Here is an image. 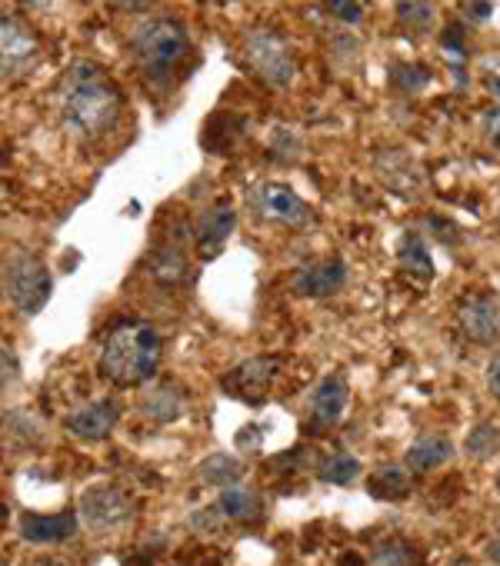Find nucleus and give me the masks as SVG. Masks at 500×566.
<instances>
[{"label": "nucleus", "instance_id": "nucleus-1", "mask_svg": "<svg viewBox=\"0 0 500 566\" xmlns=\"http://www.w3.org/2000/svg\"><path fill=\"white\" fill-rule=\"evenodd\" d=\"M58 107H61V120L71 134L97 140L117 127L121 111H124V94L117 91V84L107 77V71L101 64L77 61L61 77Z\"/></svg>", "mask_w": 500, "mask_h": 566}, {"label": "nucleus", "instance_id": "nucleus-2", "mask_svg": "<svg viewBox=\"0 0 500 566\" xmlns=\"http://www.w3.org/2000/svg\"><path fill=\"white\" fill-rule=\"evenodd\" d=\"M160 354V334L147 321H121L107 331L97 364L114 387H140L157 377Z\"/></svg>", "mask_w": 500, "mask_h": 566}, {"label": "nucleus", "instance_id": "nucleus-3", "mask_svg": "<svg viewBox=\"0 0 500 566\" xmlns=\"http://www.w3.org/2000/svg\"><path fill=\"white\" fill-rule=\"evenodd\" d=\"M131 51H134V61L140 64V71L147 77L160 81V77H170L174 67H180V61L190 51V38L180 21L157 18V21H144L134 31Z\"/></svg>", "mask_w": 500, "mask_h": 566}, {"label": "nucleus", "instance_id": "nucleus-4", "mask_svg": "<svg viewBox=\"0 0 500 566\" xmlns=\"http://www.w3.org/2000/svg\"><path fill=\"white\" fill-rule=\"evenodd\" d=\"M4 291H8V301L18 314L34 317L48 307V301L54 294V276L41 256L18 247L4 260Z\"/></svg>", "mask_w": 500, "mask_h": 566}, {"label": "nucleus", "instance_id": "nucleus-5", "mask_svg": "<svg viewBox=\"0 0 500 566\" xmlns=\"http://www.w3.org/2000/svg\"><path fill=\"white\" fill-rule=\"evenodd\" d=\"M240 51H243L247 67L254 71V77H261L268 87H274V91L291 87V81L298 74V61H294L291 44L278 31H268V28L250 31L243 38Z\"/></svg>", "mask_w": 500, "mask_h": 566}, {"label": "nucleus", "instance_id": "nucleus-6", "mask_svg": "<svg viewBox=\"0 0 500 566\" xmlns=\"http://www.w3.org/2000/svg\"><path fill=\"white\" fill-rule=\"evenodd\" d=\"M77 516H81L84 526H91L97 533H107V530L124 526L134 516V500H131L127 490H121L114 483H97V486H87L81 493Z\"/></svg>", "mask_w": 500, "mask_h": 566}, {"label": "nucleus", "instance_id": "nucleus-7", "mask_svg": "<svg viewBox=\"0 0 500 566\" xmlns=\"http://www.w3.org/2000/svg\"><path fill=\"white\" fill-rule=\"evenodd\" d=\"M250 210L268 223H284V227H304L314 220V210L288 184H258L250 190Z\"/></svg>", "mask_w": 500, "mask_h": 566}, {"label": "nucleus", "instance_id": "nucleus-8", "mask_svg": "<svg viewBox=\"0 0 500 566\" xmlns=\"http://www.w3.org/2000/svg\"><path fill=\"white\" fill-rule=\"evenodd\" d=\"M288 283H291V291L298 297L327 301V297H334V294L344 291V283H347V263L341 256L311 260V263H301L298 270H291Z\"/></svg>", "mask_w": 500, "mask_h": 566}, {"label": "nucleus", "instance_id": "nucleus-9", "mask_svg": "<svg viewBox=\"0 0 500 566\" xmlns=\"http://www.w3.org/2000/svg\"><path fill=\"white\" fill-rule=\"evenodd\" d=\"M457 327L463 334V340L470 344H493L500 334V304L483 294V291H470L457 301Z\"/></svg>", "mask_w": 500, "mask_h": 566}, {"label": "nucleus", "instance_id": "nucleus-10", "mask_svg": "<svg viewBox=\"0 0 500 566\" xmlns=\"http://www.w3.org/2000/svg\"><path fill=\"white\" fill-rule=\"evenodd\" d=\"M347 380L341 377V374H327L314 390H311V403H308V410H311V417H308V423H311V433H327V430H334L337 423H341V417H344V410H347Z\"/></svg>", "mask_w": 500, "mask_h": 566}, {"label": "nucleus", "instance_id": "nucleus-11", "mask_svg": "<svg viewBox=\"0 0 500 566\" xmlns=\"http://www.w3.org/2000/svg\"><path fill=\"white\" fill-rule=\"evenodd\" d=\"M274 377H278V360L254 357V360L237 364L230 374H223L220 387H223V394L240 397V400H261L268 394V387L274 384Z\"/></svg>", "mask_w": 500, "mask_h": 566}, {"label": "nucleus", "instance_id": "nucleus-12", "mask_svg": "<svg viewBox=\"0 0 500 566\" xmlns=\"http://www.w3.org/2000/svg\"><path fill=\"white\" fill-rule=\"evenodd\" d=\"M233 207L227 200H213L200 217H197V227H194V240H197V253L200 260H213L220 256V250L227 247L230 233H233Z\"/></svg>", "mask_w": 500, "mask_h": 566}, {"label": "nucleus", "instance_id": "nucleus-13", "mask_svg": "<svg viewBox=\"0 0 500 566\" xmlns=\"http://www.w3.org/2000/svg\"><path fill=\"white\" fill-rule=\"evenodd\" d=\"M77 530H81L77 513H21V520H18L21 539H28L34 546L67 543L77 536Z\"/></svg>", "mask_w": 500, "mask_h": 566}, {"label": "nucleus", "instance_id": "nucleus-14", "mask_svg": "<svg viewBox=\"0 0 500 566\" xmlns=\"http://www.w3.org/2000/svg\"><path fill=\"white\" fill-rule=\"evenodd\" d=\"M117 420H121V403L117 400H94V403L74 410L64 420V427L77 440H104V437H111Z\"/></svg>", "mask_w": 500, "mask_h": 566}, {"label": "nucleus", "instance_id": "nucleus-15", "mask_svg": "<svg viewBox=\"0 0 500 566\" xmlns=\"http://www.w3.org/2000/svg\"><path fill=\"white\" fill-rule=\"evenodd\" d=\"M0 41H4V44H0V54H4V77L18 74L21 67H28L38 57L34 34L21 21H14L11 14L0 21Z\"/></svg>", "mask_w": 500, "mask_h": 566}, {"label": "nucleus", "instance_id": "nucleus-16", "mask_svg": "<svg viewBox=\"0 0 500 566\" xmlns=\"http://www.w3.org/2000/svg\"><path fill=\"white\" fill-rule=\"evenodd\" d=\"M450 453H454V443H450L447 437L427 433V437H420V440H414V443L407 447L404 467H407L410 473H430V470L444 467V463L450 460Z\"/></svg>", "mask_w": 500, "mask_h": 566}, {"label": "nucleus", "instance_id": "nucleus-17", "mask_svg": "<svg viewBox=\"0 0 500 566\" xmlns=\"http://www.w3.org/2000/svg\"><path fill=\"white\" fill-rule=\"evenodd\" d=\"M217 506L230 523H254V520H261V510H264L261 493L243 490V486H223L217 493Z\"/></svg>", "mask_w": 500, "mask_h": 566}, {"label": "nucleus", "instance_id": "nucleus-18", "mask_svg": "<svg viewBox=\"0 0 500 566\" xmlns=\"http://www.w3.org/2000/svg\"><path fill=\"white\" fill-rule=\"evenodd\" d=\"M397 266L404 276H410L414 283H430L434 280V260L427 243L417 233H407L397 247Z\"/></svg>", "mask_w": 500, "mask_h": 566}, {"label": "nucleus", "instance_id": "nucleus-19", "mask_svg": "<svg viewBox=\"0 0 500 566\" xmlns=\"http://www.w3.org/2000/svg\"><path fill=\"white\" fill-rule=\"evenodd\" d=\"M367 493L377 500H404L410 493V470L407 467H377L367 480Z\"/></svg>", "mask_w": 500, "mask_h": 566}, {"label": "nucleus", "instance_id": "nucleus-20", "mask_svg": "<svg viewBox=\"0 0 500 566\" xmlns=\"http://www.w3.org/2000/svg\"><path fill=\"white\" fill-rule=\"evenodd\" d=\"M197 473H200V480L204 483H210V486H237L240 483V476H243V463L233 457V453H210L207 460H200V467H197Z\"/></svg>", "mask_w": 500, "mask_h": 566}, {"label": "nucleus", "instance_id": "nucleus-21", "mask_svg": "<svg viewBox=\"0 0 500 566\" xmlns=\"http://www.w3.org/2000/svg\"><path fill=\"white\" fill-rule=\"evenodd\" d=\"M394 14L400 28H407L410 34H427L437 21L430 0H394Z\"/></svg>", "mask_w": 500, "mask_h": 566}, {"label": "nucleus", "instance_id": "nucleus-22", "mask_svg": "<svg viewBox=\"0 0 500 566\" xmlns=\"http://www.w3.org/2000/svg\"><path fill=\"white\" fill-rule=\"evenodd\" d=\"M144 413L150 420H160V423H170L184 413V394L177 387H160V390H150L147 400H144Z\"/></svg>", "mask_w": 500, "mask_h": 566}, {"label": "nucleus", "instance_id": "nucleus-23", "mask_svg": "<svg viewBox=\"0 0 500 566\" xmlns=\"http://www.w3.org/2000/svg\"><path fill=\"white\" fill-rule=\"evenodd\" d=\"M150 273L160 280V283H180L187 276V260H184V250L180 247H160L154 256H150Z\"/></svg>", "mask_w": 500, "mask_h": 566}, {"label": "nucleus", "instance_id": "nucleus-24", "mask_svg": "<svg viewBox=\"0 0 500 566\" xmlns=\"http://www.w3.org/2000/svg\"><path fill=\"white\" fill-rule=\"evenodd\" d=\"M317 476L324 483H334V486H351L361 476V463L351 453H334V457L317 463Z\"/></svg>", "mask_w": 500, "mask_h": 566}, {"label": "nucleus", "instance_id": "nucleus-25", "mask_svg": "<svg viewBox=\"0 0 500 566\" xmlns=\"http://www.w3.org/2000/svg\"><path fill=\"white\" fill-rule=\"evenodd\" d=\"M463 450H467V457H473V460H487V457L500 453V427H493V423H477V427L467 433Z\"/></svg>", "mask_w": 500, "mask_h": 566}, {"label": "nucleus", "instance_id": "nucleus-26", "mask_svg": "<svg viewBox=\"0 0 500 566\" xmlns=\"http://www.w3.org/2000/svg\"><path fill=\"white\" fill-rule=\"evenodd\" d=\"M414 563V549L404 539H387L381 546H374L371 566H410Z\"/></svg>", "mask_w": 500, "mask_h": 566}, {"label": "nucleus", "instance_id": "nucleus-27", "mask_svg": "<svg viewBox=\"0 0 500 566\" xmlns=\"http://www.w3.org/2000/svg\"><path fill=\"white\" fill-rule=\"evenodd\" d=\"M321 4L331 18H337L344 24H361V18H364L361 0H321Z\"/></svg>", "mask_w": 500, "mask_h": 566}, {"label": "nucleus", "instance_id": "nucleus-28", "mask_svg": "<svg viewBox=\"0 0 500 566\" xmlns=\"http://www.w3.org/2000/svg\"><path fill=\"white\" fill-rule=\"evenodd\" d=\"M220 523H227V516L220 513L217 503L207 506V510H200V513H190V530H197V533H217Z\"/></svg>", "mask_w": 500, "mask_h": 566}, {"label": "nucleus", "instance_id": "nucleus-29", "mask_svg": "<svg viewBox=\"0 0 500 566\" xmlns=\"http://www.w3.org/2000/svg\"><path fill=\"white\" fill-rule=\"evenodd\" d=\"M480 130H483L487 144L500 154V107H487L480 114Z\"/></svg>", "mask_w": 500, "mask_h": 566}, {"label": "nucleus", "instance_id": "nucleus-30", "mask_svg": "<svg viewBox=\"0 0 500 566\" xmlns=\"http://www.w3.org/2000/svg\"><path fill=\"white\" fill-rule=\"evenodd\" d=\"M414 67H394V74H390V81L400 87V91H417V87H424L427 84V71L420 67L417 74H410Z\"/></svg>", "mask_w": 500, "mask_h": 566}, {"label": "nucleus", "instance_id": "nucleus-31", "mask_svg": "<svg viewBox=\"0 0 500 566\" xmlns=\"http://www.w3.org/2000/svg\"><path fill=\"white\" fill-rule=\"evenodd\" d=\"M493 14V0H463V21L483 24Z\"/></svg>", "mask_w": 500, "mask_h": 566}, {"label": "nucleus", "instance_id": "nucleus-32", "mask_svg": "<svg viewBox=\"0 0 500 566\" xmlns=\"http://www.w3.org/2000/svg\"><path fill=\"white\" fill-rule=\"evenodd\" d=\"M261 440H264V433H261L258 427H247V430H240V433H237V443H240V450H243V453L261 450Z\"/></svg>", "mask_w": 500, "mask_h": 566}, {"label": "nucleus", "instance_id": "nucleus-33", "mask_svg": "<svg viewBox=\"0 0 500 566\" xmlns=\"http://www.w3.org/2000/svg\"><path fill=\"white\" fill-rule=\"evenodd\" d=\"M487 390H490V397L500 403V354L487 364Z\"/></svg>", "mask_w": 500, "mask_h": 566}, {"label": "nucleus", "instance_id": "nucleus-34", "mask_svg": "<svg viewBox=\"0 0 500 566\" xmlns=\"http://www.w3.org/2000/svg\"><path fill=\"white\" fill-rule=\"evenodd\" d=\"M114 4L121 11H127V14H144V11H150L157 4V0H114Z\"/></svg>", "mask_w": 500, "mask_h": 566}, {"label": "nucleus", "instance_id": "nucleus-35", "mask_svg": "<svg viewBox=\"0 0 500 566\" xmlns=\"http://www.w3.org/2000/svg\"><path fill=\"white\" fill-rule=\"evenodd\" d=\"M11 374L18 377V357H14L11 347L4 344V387H11Z\"/></svg>", "mask_w": 500, "mask_h": 566}, {"label": "nucleus", "instance_id": "nucleus-36", "mask_svg": "<svg viewBox=\"0 0 500 566\" xmlns=\"http://www.w3.org/2000/svg\"><path fill=\"white\" fill-rule=\"evenodd\" d=\"M337 566H367V563H364V556H361L357 549H347V553L337 559Z\"/></svg>", "mask_w": 500, "mask_h": 566}, {"label": "nucleus", "instance_id": "nucleus-37", "mask_svg": "<svg viewBox=\"0 0 500 566\" xmlns=\"http://www.w3.org/2000/svg\"><path fill=\"white\" fill-rule=\"evenodd\" d=\"M487 556H490V559H493V563L500 566V533H497V536H493V539L487 543Z\"/></svg>", "mask_w": 500, "mask_h": 566}, {"label": "nucleus", "instance_id": "nucleus-38", "mask_svg": "<svg viewBox=\"0 0 500 566\" xmlns=\"http://www.w3.org/2000/svg\"><path fill=\"white\" fill-rule=\"evenodd\" d=\"M18 4H24V8H31V11H41V8L51 4V0H18Z\"/></svg>", "mask_w": 500, "mask_h": 566}, {"label": "nucleus", "instance_id": "nucleus-39", "mask_svg": "<svg viewBox=\"0 0 500 566\" xmlns=\"http://www.w3.org/2000/svg\"><path fill=\"white\" fill-rule=\"evenodd\" d=\"M487 87H490V94H493V97L500 101V77H497V74H493V77L487 81Z\"/></svg>", "mask_w": 500, "mask_h": 566}, {"label": "nucleus", "instance_id": "nucleus-40", "mask_svg": "<svg viewBox=\"0 0 500 566\" xmlns=\"http://www.w3.org/2000/svg\"><path fill=\"white\" fill-rule=\"evenodd\" d=\"M34 566H61V563H51V559H41V563H34Z\"/></svg>", "mask_w": 500, "mask_h": 566}, {"label": "nucleus", "instance_id": "nucleus-41", "mask_svg": "<svg viewBox=\"0 0 500 566\" xmlns=\"http://www.w3.org/2000/svg\"><path fill=\"white\" fill-rule=\"evenodd\" d=\"M450 566H473V563H467V559H457V563H450Z\"/></svg>", "mask_w": 500, "mask_h": 566}, {"label": "nucleus", "instance_id": "nucleus-42", "mask_svg": "<svg viewBox=\"0 0 500 566\" xmlns=\"http://www.w3.org/2000/svg\"><path fill=\"white\" fill-rule=\"evenodd\" d=\"M497 493H500V473H497Z\"/></svg>", "mask_w": 500, "mask_h": 566}, {"label": "nucleus", "instance_id": "nucleus-43", "mask_svg": "<svg viewBox=\"0 0 500 566\" xmlns=\"http://www.w3.org/2000/svg\"><path fill=\"white\" fill-rule=\"evenodd\" d=\"M4 566H8V563H4Z\"/></svg>", "mask_w": 500, "mask_h": 566}]
</instances>
